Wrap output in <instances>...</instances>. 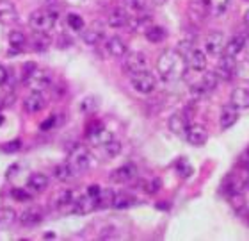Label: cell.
<instances>
[{
    "label": "cell",
    "mask_w": 249,
    "mask_h": 241,
    "mask_svg": "<svg viewBox=\"0 0 249 241\" xmlns=\"http://www.w3.org/2000/svg\"><path fill=\"white\" fill-rule=\"evenodd\" d=\"M185 58L178 50H166L160 54V58L157 61V70L164 82H175L182 79L185 74Z\"/></svg>",
    "instance_id": "1"
},
{
    "label": "cell",
    "mask_w": 249,
    "mask_h": 241,
    "mask_svg": "<svg viewBox=\"0 0 249 241\" xmlns=\"http://www.w3.org/2000/svg\"><path fill=\"white\" fill-rule=\"evenodd\" d=\"M114 227H104V229H102V232H100V240H109V238H112L114 236Z\"/></svg>",
    "instance_id": "46"
},
{
    "label": "cell",
    "mask_w": 249,
    "mask_h": 241,
    "mask_svg": "<svg viewBox=\"0 0 249 241\" xmlns=\"http://www.w3.org/2000/svg\"><path fill=\"white\" fill-rule=\"evenodd\" d=\"M248 170H246V173H244V179H242V182H244V186L246 188H249V166H246Z\"/></svg>",
    "instance_id": "50"
},
{
    "label": "cell",
    "mask_w": 249,
    "mask_h": 241,
    "mask_svg": "<svg viewBox=\"0 0 249 241\" xmlns=\"http://www.w3.org/2000/svg\"><path fill=\"white\" fill-rule=\"evenodd\" d=\"M27 188L34 191V193H41L48 188V177L45 173H32L29 181H27Z\"/></svg>",
    "instance_id": "28"
},
{
    "label": "cell",
    "mask_w": 249,
    "mask_h": 241,
    "mask_svg": "<svg viewBox=\"0 0 249 241\" xmlns=\"http://www.w3.org/2000/svg\"><path fill=\"white\" fill-rule=\"evenodd\" d=\"M242 50H246V36L244 34H235L230 41L224 43L223 52L226 54V56H233V58H237Z\"/></svg>",
    "instance_id": "24"
},
{
    "label": "cell",
    "mask_w": 249,
    "mask_h": 241,
    "mask_svg": "<svg viewBox=\"0 0 249 241\" xmlns=\"http://www.w3.org/2000/svg\"><path fill=\"white\" fill-rule=\"evenodd\" d=\"M88 140L93 143V145L104 147V145H107L109 141H112L114 136H112V132L107 131L102 123H96L94 127H89L88 129Z\"/></svg>",
    "instance_id": "8"
},
{
    "label": "cell",
    "mask_w": 249,
    "mask_h": 241,
    "mask_svg": "<svg viewBox=\"0 0 249 241\" xmlns=\"http://www.w3.org/2000/svg\"><path fill=\"white\" fill-rule=\"evenodd\" d=\"M5 80H7V70L0 64V86H2V84H5Z\"/></svg>",
    "instance_id": "49"
},
{
    "label": "cell",
    "mask_w": 249,
    "mask_h": 241,
    "mask_svg": "<svg viewBox=\"0 0 249 241\" xmlns=\"http://www.w3.org/2000/svg\"><path fill=\"white\" fill-rule=\"evenodd\" d=\"M153 25V18H151L148 13H139L137 16H132L128 21V27H130V31H134V32H146L150 27Z\"/></svg>",
    "instance_id": "21"
},
{
    "label": "cell",
    "mask_w": 249,
    "mask_h": 241,
    "mask_svg": "<svg viewBox=\"0 0 249 241\" xmlns=\"http://www.w3.org/2000/svg\"><path fill=\"white\" fill-rule=\"evenodd\" d=\"M235 68H237V59L233 56H226L224 54L221 61H219L215 74L221 80H231L235 77Z\"/></svg>",
    "instance_id": "9"
},
{
    "label": "cell",
    "mask_w": 249,
    "mask_h": 241,
    "mask_svg": "<svg viewBox=\"0 0 249 241\" xmlns=\"http://www.w3.org/2000/svg\"><path fill=\"white\" fill-rule=\"evenodd\" d=\"M246 48L249 50V41H248V40H246Z\"/></svg>",
    "instance_id": "53"
},
{
    "label": "cell",
    "mask_w": 249,
    "mask_h": 241,
    "mask_svg": "<svg viewBox=\"0 0 249 241\" xmlns=\"http://www.w3.org/2000/svg\"><path fill=\"white\" fill-rule=\"evenodd\" d=\"M18 218H20V223L23 227H36L43 221L45 213H43L41 207H36V205H34V207H27Z\"/></svg>",
    "instance_id": "18"
},
{
    "label": "cell",
    "mask_w": 249,
    "mask_h": 241,
    "mask_svg": "<svg viewBox=\"0 0 249 241\" xmlns=\"http://www.w3.org/2000/svg\"><path fill=\"white\" fill-rule=\"evenodd\" d=\"M66 21H68V25L71 27L73 31H80V32H82V29L86 27V23H84V20H82V16L75 15V13L68 15L66 16Z\"/></svg>",
    "instance_id": "39"
},
{
    "label": "cell",
    "mask_w": 249,
    "mask_h": 241,
    "mask_svg": "<svg viewBox=\"0 0 249 241\" xmlns=\"http://www.w3.org/2000/svg\"><path fill=\"white\" fill-rule=\"evenodd\" d=\"M237 120H239V109L235 107V105H226V107H223V111H221V118H219V125H221V129L223 131H226V129H230V127H233L235 123H237Z\"/></svg>",
    "instance_id": "22"
},
{
    "label": "cell",
    "mask_w": 249,
    "mask_h": 241,
    "mask_svg": "<svg viewBox=\"0 0 249 241\" xmlns=\"http://www.w3.org/2000/svg\"><path fill=\"white\" fill-rule=\"evenodd\" d=\"M18 21V9L11 0H0V23L11 25Z\"/></svg>",
    "instance_id": "20"
},
{
    "label": "cell",
    "mask_w": 249,
    "mask_h": 241,
    "mask_svg": "<svg viewBox=\"0 0 249 241\" xmlns=\"http://www.w3.org/2000/svg\"><path fill=\"white\" fill-rule=\"evenodd\" d=\"M217 82H219V77L217 74L213 72V74H205L203 75L201 82H199V86H201V89L205 91V93H210V91H213V89L217 88Z\"/></svg>",
    "instance_id": "33"
},
{
    "label": "cell",
    "mask_w": 249,
    "mask_h": 241,
    "mask_svg": "<svg viewBox=\"0 0 249 241\" xmlns=\"http://www.w3.org/2000/svg\"><path fill=\"white\" fill-rule=\"evenodd\" d=\"M235 77H239L242 80H248L249 82V59H244L237 63V68H235Z\"/></svg>",
    "instance_id": "37"
},
{
    "label": "cell",
    "mask_w": 249,
    "mask_h": 241,
    "mask_svg": "<svg viewBox=\"0 0 249 241\" xmlns=\"http://www.w3.org/2000/svg\"><path fill=\"white\" fill-rule=\"evenodd\" d=\"M114 200V193L110 189H102L98 197V207H110Z\"/></svg>",
    "instance_id": "38"
},
{
    "label": "cell",
    "mask_w": 249,
    "mask_h": 241,
    "mask_svg": "<svg viewBox=\"0 0 249 241\" xmlns=\"http://www.w3.org/2000/svg\"><path fill=\"white\" fill-rule=\"evenodd\" d=\"M45 107H47V99L43 97L41 91H32L25 99V102H23V109H25L29 115H37V113H41Z\"/></svg>",
    "instance_id": "16"
},
{
    "label": "cell",
    "mask_w": 249,
    "mask_h": 241,
    "mask_svg": "<svg viewBox=\"0 0 249 241\" xmlns=\"http://www.w3.org/2000/svg\"><path fill=\"white\" fill-rule=\"evenodd\" d=\"M104 152L107 158H116V156L121 152V143L118 141V140H112V141H109L107 145H104Z\"/></svg>",
    "instance_id": "40"
},
{
    "label": "cell",
    "mask_w": 249,
    "mask_h": 241,
    "mask_svg": "<svg viewBox=\"0 0 249 241\" xmlns=\"http://www.w3.org/2000/svg\"><path fill=\"white\" fill-rule=\"evenodd\" d=\"M135 177H137V166L132 162H126V164L116 168L114 172L110 173V181L116 184H126L130 181H134Z\"/></svg>",
    "instance_id": "12"
},
{
    "label": "cell",
    "mask_w": 249,
    "mask_h": 241,
    "mask_svg": "<svg viewBox=\"0 0 249 241\" xmlns=\"http://www.w3.org/2000/svg\"><path fill=\"white\" fill-rule=\"evenodd\" d=\"M148 0H123V5L128 11H135V13H142L148 7Z\"/></svg>",
    "instance_id": "36"
},
{
    "label": "cell",
    "mask_w": 249,
    "mask_h": 241,
    "mask_svg": "<svg viewBox=\"0 0 249 241\" xmlns=\"http://www.w3.org/2000/svg\"><path fill=\"white\" fill-rule=\"evenodd\" d=\"M100 191H102V188H100L98 184H91V186H88V189H86V193L91 197V199L96 200V204H98V197H100Z\"/></svg>",
    "instance_id": "44"
},
{
    "label": "cell",
    "mask_w": 249,
    "mask_h": 241,
    "mask_svg": "<svg viewBox=\"0 0 249 241\" xmlns=\"http://www.w3.org/2000/svg\"><path fill=\"white\" fill-rule=\"evenodd\" d=\"M244 23H246V27H249V9L244 13Z\"/></svg>",
    "instance_id": "52"
},
{
    "label": "cell",
    "mask_w": 249,
    "mask_h": 241,
    "mask_svg": "<svg viewBox=\"0 0 249 241\" xmlns=\"http://www.w3.org/2000/svg\"><path fill=\"white\" fill-rule=\"evenodd\" d=\"M96 207H98L96 200L91 199L88 193H84L82 197L75 199V204H73V213H77V215H88V213L94 211Z\"/></svg>",
    "instance_id": "23"
},
{
    "label": "cell",
    "mask_w": 249,
    "mask_h": 241,
    "mask_svg": "<svg viewBox=\"0 0 249 241\" xmlns=\"http://www.w3.org/2000/svg\"><path fill=\"white\" fill-rule=\"evenodd\" d=\"M2 120H4V118H2V115H0V123H2Z\"/></svg>",
    "instance_id": "54"
},
{
    "label": "cell",
    "mask_w": 249,
    "mask_h": 241,
    "mask_svg": "<svg viewBox=\"0 0 249 241\" xmlns=\"http://www.w3.org/2000/svg\"><path fill=\"white\" fill-rule=\"evenodd\" d=\"M20 148V140H15L13 143H7V147H4L5 152H16Z\"/></svg>",
    "instance_id": "47"
},
{
    "label": "cell",
    "mask_w": 249,
    "mask_h": 241,
    "mask_svg": "<svg viewBox=\"0 0 249 241\" xmlns=\"http://www.w3.org/2000/svg\"><path fill=\"white\" fill-rule=\"evenodd\" d=\"M240 164H242V166H249V147L240 154Z\"/></svg>",
    "instance_id": "48"
},
{
    "label": "cell",
    "mask_w": 249,
    "mask_h": 241,
    "mask_svg": "<svg viewBox=\"0 0 249 241\" xmlns=\"http://www.w3.org/2000/svg\"><path fill=\"white\" fill-rule=\"evenodd\" d=\"M55 23H57V13L53 9H48V7L36 9L29 18V25H31L32 31L43 32V34L52 32Z\"/></svg>",
    "instance_id": "2"
},
{
    "label": "cell",
    "mask_w": 249,
    "mask_h": 241,
    "mask_svg": "<svg viewBox=\"0 0 249 241\" xmlns=\"http://www.w3.org/2000/svg\"><path fill=\"white\" fill-rule=\"evenodd\" d=\"M123 70L128 75L144 72V70H148V58L142 52H126L123 61Z\"/></svg>",
    "instance_id": "5"
},
{
    "label": "cell",
    "mask_w": 249,
    "mask_h": 241,
    "mask_svg": "<svg viewBox=\"0 0 249 241\" xmlns=\"http://www.w3.org/2000/svg\"><path fill=\"white\" fill-rule=\"evenodd\" d=\"M70 164H71L77 173L86 172L91 164V154L86 147H75L70 154Z\"/></svg>",
    "instance_id": "7"
},
{
    "label": "cell",
    "mask_w": 249,
    "mask_h": 241,
    "mask_svg": "<svg viewBox=\"0 0 249 241\" xmlns=\"http://www.w3.org/2000/svg\"><path fill=\"white\" fill-rule=\"evenodd\" d=\"M224 34L221 31H212L205 38V52L208 56H219L224 50Z\"/></svg>",
    "instance_id": "10"
},
{
    "label": "cell",
    "mask_w": 249,
    "mask_h": 241,
    "mask_svg": "<svg viewBox=\"0 0 249 241\" xmlns=\"http://www.w3.org/2000/svg\"><path fill=\"white\" fill-rule=\"evenodd\" d=\"M31 43L36 52H45L50 48V38H48V34H43V32H34Z\"/></svg>",
    "instance_id": "30"
},
{
    "label": "cell",
    "mask_w": 249,
    "mask_h": 241,
    "mask_svg": "<svg viewBox=\"0 0 249 241\" xmlns=\"http://www.w3.org/2000/svg\"><path fill=\"white\" fill-rule=\"evenodd\" d=\"M162 182H160V179L155 177V179H150V181H146L144 182V189H146V193H157L159 189H160Z\"/></svg>",
    "instance_id": "41"
},
{
    "label": "cell",
    "mask_w": 249,
    "mask_h": 241,
    "mask_svg": "<svg viewBox=\"0 0 249 241\" xmlns=\"http://www.w3.org/2000/svg\"><path fill=\"white\" fill-rule=\"evenodd\" d=\"M9 45L15 48V50H23V48H25V45H27L25 34H23V32H20V31H13L9 34Z\"/></svg>",
    "instance_id": "34"
},
{
    "label": "cell",
    "mask_w": 249,
    "mask_h": 241,
    "mask_svg": "<svg viewBox=\"0 0 249 241\" xmlns=\"http://www.w3.org/2000/svg\"><path fill=\"white\" fill-rule=\"evenodd\" d=\"M230 102L237 109H249V89L248 88H235L230 95Z\"/></svg>",
    "instance_id": "25"
},
{
    "label": "cell",
    "mask_w": 249,
    "mask_h": 241,
    "mask_svg": "<svg viewBox=\"0 0 249 241\" xmlns=\"http://www.w3.org/2000/svg\"><path fill=\"white\" fill-rule=\"evenodd\" d=\"M130 84H132L134 91H137V93L150 95V93H153L157 88V77L153 74H150L148 70H144V72H139V74L132 75Z\"/></svg>",
    "instance_id": "4"
},
{
    "label": "cell",
    "mask_w": 249,
    "mask_h": 241,
    "mask_svg": "<svg viewBox=\"0 0 249 241\" xmlns=\"http://www.w3.org/2000/svg\"><path fill=\"white\" fill-rule=\"evenodd\" d=\"M167 125L171 129L177 136H185L187 129H189V116L183 113V111H177V113H173L169 116V120H167Z\"/></svg>",
    "instance_id": "15"
},
{
    "label": "cell",
    "mask_w": 249,
    "mask_h": 241,
    "mask_svg": "<svg viewBox=\"0 0 249 241\" xmlns=\"http://www.w3.org/2000/svg\"><path fill=\"white\" fill-rule=\"evenodd\" d=\"M130 13L124 5H120V7H114V9L109 13V18H107V25L112 27V29H121V27L128 25L130 21Z\"/></svg>",
    "instance_id": "17"
},
{
    "label": "cell",
    "mask_w": 249,
    "mask_h": 241,
    "mask_svg": "<svg viewBox=\"0 0 249 241\" xmlns=\"http://www.w3.org/2000/svg\"><path fill=\"white\" fill-rule=\"evenodd\" d=\"M25 82L32 91H43L50 88L52 84V75L48 70L37 68V66H29V72H25Z\"/></svg>",
    "instance_id": "3"
},
{
    "label": "cell",
    "mask_w": 249,
    "mask_h": 241,
    "mask_svg": "<svg viewBox=\"0 0 249 241\" xmlns=\"http://www.w3.org/2000/svg\"><path fill=\"white\" fill-rule=\"evenodd\" d=\"M177 168H178V172H180V175H183V177H189V175L192 173V166L185 161V159L178 161Z\"/></svg>",
    "instance_id": "42"
},
{
    "label": "cell",
    "mask_w": 249,
    "mask_h": 241,
    "mask_svg": "<svg viewBox=\"0 0 249 241\" xmlns=\"http://www.w3.org/2000/svg\"><path fill=\"white\" fill-rule=\"evenodd\" d=\"M230 2H231V0H207L210 15L212 16H223L224 13L228 11Z\"/></svg>",
    "instance_id": "32"
},
{
    "label": "cell",
    "mask_w": 249,
    "mask_h": 241,
    "mask_svg": "<svg viewBox=\"0 0 249 241\" xmlns=\"http://www.w3.org/2000/svg\"><path fill=\"white\" fill-rule=\"evenodd\" d=\"M210 16V9H208L207 0H192L189 4V18L194 23H203Z\"/></svg>",
    "instance_id": "14"
},
{
    "label": "cell",
    "mask_w": 249,
    "mask_h": 241,
    "mask_svg": "<svg viewBox=\"0 0 249 241\" xmlns=\"http://www.w3.org/2000/svg\"><path fill=\"white\" fill-rule=\"evenodd\" d=\"M185 140L194 147H203L208 140V131L201 123H192L185 132Z\"/></svg>",
    "instance_id": "13"
},
{
    "label": "cell",
    "mask_w": 249,
    "mask_h": 241,
    "mask_svg": "<svg viewBox=\"0 0 249 241\" xmlns=\"http://www.w3.org/2000/svg\"><path fill=\"white\" fill-rule=\"evenodd\" d=\"M151 5H164L167 2V0H148Z\"/></svg>",
    "instance_id": "51"
},
{
    "label": "cell",
    "mask_w": 249,
    "mask_h": 241,
    "mask_svg": "<svg viewBox=\"0 0 249 241\" xmlns=\"http://www.w3.org/2000/svg\"><path fill=\"white\" fill-rule=\"evenodd\" d=\"M96 105H98V104H96V99H93V97H88V99L80 104V109H82L84 113H89V111H93Z\"/></svg>",
    "instance_id": "43"
},
{
    "label": "cell",
    "mask_w": 249,
    "mask_h": 241,
    "mask_svg": "<svg viewBox=\"0 0 249 241\" xmlns=\"http://www.w3.org/2000/svg\"><path fill=\"white\" fill-rule=\"evenodd\" d=\"M135 204H137V199L132 197L130 193H118L114 195V200H112L114 209H128V207H132Z\"/></svg>",
    "instance_id": "29"
},
{
    "label": "cell",
    "mask_w": 249,
    "mask_h": 241,
    "mask_svg": "<svg viewBox=\"0 0 249 241\" xmlns=\"http://www.w3.org/2000/svg\"><path fill=\"white\" fill-rule=\"evenodd\" d=\"M166 29L164 27H160V25H151L148 31L144 32V36H146V40L150 43H160V41H164L166 40Z\"/></svg>",
    "instance_id": "31"
},
{
    "label": "cell",
    "mask_w": 249,
    "mask_h": 241,
    "mask_svg": "<svg viewBox=\"0 0 249 241\" xmlns=\"http://www.w3.org/2000/svg\"><path fill=\"white\" fill-rule=\"evenodd\" d=\"M11 195H13L16 200H21V202H25V200L31 199V195L27 193L25 189H20V188H15L13 191H11Z\"/></svg>",
    "instance_id": "45"
},
{
    "label": "cell",
    "mask_w": 249,
    "mask_h": 241,
    "mask_svg": "<svg viewBox=\"0 0 249 241\" xmlns=\"http://www.w3.org/2000/svg\"><path fill=\"white\" fill-rule=\"evenodd\" d=\"M73 204H75V193L71 189H64L61 191L55 200V205L61 213H73Z\"/></svg>",
    "instance_id": "27"
},
{
    "label": "cell",
    "mask_w": 249,
    "mask_h": 241,
    "mask_svg": "<svg viewBox=\"0 0 249 241\" xmlns=\"http://www.w3.org/2000/svg\"><path fill=\"white\" fill-rule=\"evenodd\" d=\"M77 175H78L77 170L70 164V161L57 164V166L53 168V177L57 179V181H61V182H70V181H73Z\"/></svg>",
    "instance_id": "26"
},
{
    "label": "cell",
    "mask_w": 249,
    "mask_h": 241,
    "mask_svg": "<svg viewBox=\"0 0 249 241\" xmlns=\"http://www.w3.org/2000/svg\"><path fill=\"white\" fill-rule=\"evenodd\" d=\"M105 50H107L110 58H124L126 52H128V47H126V43L121 38L110 36L105 38Z\"/></svg>",
    "instance_id": "19"
},
{
    "label": "cell",
    "mask_w": 249,
    "mask_h": 241,
    "mask_svg": "<svg viewBox=\"0 0 249 241\" xmlns=\"http://www.w3.org/2000/svg\"><path fill=\"white\" fill-rule=\"evenodd\" d=\"M16 220V211L13 207H0V227H7Z\"/></svg>",
    "instance_id": "35"
},
{
    "label": "cell",
    "mask_w": 249,
    "mask_h": 241,
    "mask_svg": "<svg viewBox=\"0 0 249 241\" xmlns=\"http://www.w3.org/2000/svg\"><path fill=\"white\" fill-rule=\"evenodd\" d=\"M82 40L89 47H96V45H100L105 40V27L102 23H98V21L91 23L89 27H84Z\"/></svg>",
    "instance_id": "6"
},
{
    "label": "cell",
    "mask_w": 249,
    "mask_h": 241,
    "mask_svg": "<svg viewBox=\"0 0 249 241\" xmlns=\"http://www.w3.org/2000/svg\"><path fill=\"white\" fill-rule=\"evenodd\" d=\"M185 63L187 66L194 72H203L207 68V52H203L199 48L192 47L189 52L185 54Z\"/></svg>",
    "instance_id": "11"
}]
</instances>
